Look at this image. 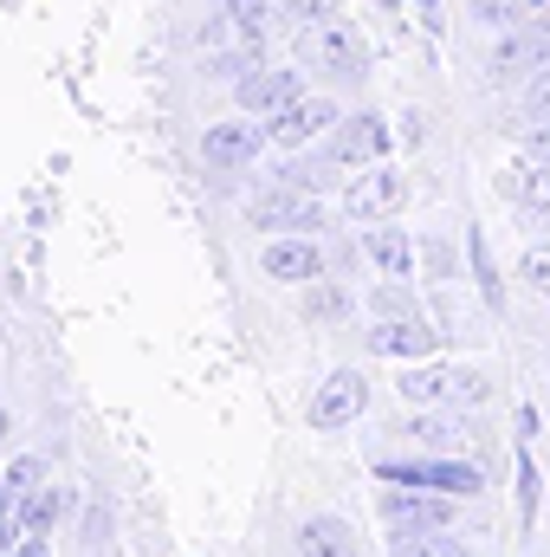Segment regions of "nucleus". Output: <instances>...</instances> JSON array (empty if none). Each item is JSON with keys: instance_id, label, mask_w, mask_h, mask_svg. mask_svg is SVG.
Instances as JSON below:
<instances>
[{"instance_id": "nucleus-8", "label": "nucleus", "mask_w": 550, "mask_h": 557, "mask_svg": "<svg viewBox=\"0 0 550 557\" xmlns=\"http://www.w3.org/2000/svg\"><path fill=\"white\" fill-rule=\"evenodd\" d=\"M383 519H389V532H447L453 499L427 493V486H383Z\"/></svg>"}, {"instance_id": "nucleus-1", "label": "nucleus", "mask_w": 550, "mask_h": 557, "mask_svg": "<svg viewBox=\"0 0 550 557\" xmlns=\"http://www.w3.org/2000/svg\"><path fill=\"white\" fill-rule=\"evenodd\" d=\"M291 52H298V72H324V78H363L370 72V46H363L357 20H343V13H330L317 26H298Z\"/></svg>"}, {"instance_id": "nucleus-25", "label": "nucleus", "mask_w": 550, "mask_h": 557, "mask_svg": "<svg viewBox=\"0 0 550 557\" xmlns=\"http://www.w3.org/2000/svg\"><path fill=\"white\" fill-rule=\"evenodd\" d=\"M532 13H538V0H473V20L492 26V33H505V26H518Z\"/></svg>"}, {"instance_id": "nucleus-31", "label": "nucleus", "mask_w": 550, "mask_h": 557, "mask_svg": "<svg viewBox=\"0 0 550 557\" xmlns=\"http://www.w3.org/2000/svg\"><path fill=\"white\" fill-rule=\"evenodd\" d=\"M421 253H427V267H434V273H440V278H453V253H447V247H440V240H427V247H421Z\"/></svg>"}, {"instance_id": "nucleus-23", "label": "nucleus", "mask_w": 550, "mask_h": 557, "mask_svg": "<svg viewBox=\"0 0 550 557\" xmlns=\"http://www.w3.org/2000/svg\"><path fill=\"white\" fill-rule=\"evenodd\" d=\"M214 13L234 26V33H247V39H266V20H273V0H214Z\"/></svg>"}, {"instance_id": "nucleus-29", "label": "nucleus", "mask_w": 550, "mask_h": 557, "mask_svg": "<svg viewBox=\"0 0 550 557\" xmlns=\"http://www.w3.org/2000/svg\"><path fill=\"white\" fill-rule=\"evenodd\" d=\"M330 13H337V0H285V7H278V20H285L291 33H298V26H317V20H330Z\"/></svg>"}, {"instance_id": "nucleus-28", "label": "nucleus", "mask_w": 550, "mask_h": 557, "mask_svg": "<svg viewBox=\"0 0 550 557\" xmlns=\"http://www.w3.org/2000/svg\"><path fill=\"white\" fill-rule=\"evenodd\" d=\"M492 396V383L479 376V370H466V363H453V409H479Z\"/></svg>"}, {"instance_id": "nucleus-24", "label": "nucleus", "mask_w": 550, "mask_h": 557, "mask_svg": "<svg viewBox=\"0 0 550 557\" xmlns=\"http://www.w3.org/2000/svg\"><path fill=\"white\" fill-rule=\"evenodd\" d=\"M46 480H52V467H46L39 454H13V460L0 467V486H7V493H20V499H26L33 486H46Z\"/></svg>"}, {"instance_id": "nucleus-3", "label": "nucleus", "mask_w": 550, "mask_h": 557, "mask_svg": "<svg viewBox=\"0 0 550 557\" xmlns=\"http://www.w3.org/2000/svg\"><path fill=\"white\" fill-rule=\"evenodd\" d=\"M363 409H370V376H363V370H330V376L311 389L304 421H311L317 434H337V428L363 421Z\"/></svg>"}, {"instance_id": "nucleus-7", "label": "nucleus", "mask_w": 550, "mask_h": 557, "mask_svg": "<svg viewBox=\"0 0 550 557\" xmlns=\"http://www.w3.org/2000/svg\"><path fill=\"white\" fill-rule=\"evenodd\" d=\"M402 201H409V175L389 169V162H370V175H357L343 188V214L350 221H389Z\"/></svg>"}, {"instance_id": "nucleus-4", "label": "nucleus", "mask_w": 550, "mask_h": 557, "mask_svg": "<svg viewBox=\"0 0 550 557\" xmlns=\"http://www.w3.org/2000/svg\"><path fill=\"white\" fill-rule=\"evenodd\" d=\"M247 221L266 227V234H317L324 227V201L304 195V188H291V182H278V188H260L247 201Z\"/></svg>"}, {"instance_id": "nucleus-27", "label": "nucleus", "mask_w": 550, "mask_h": 557, "mask_svg": "<svg viewBox=\"0 0 550 557\" xmlns=\"http://www.w3.org/2000/svg\"><path fill=\"white\" fill-rule=\"evenodd\" d=\"M518 278H525L538 298H550V240H538V247L518 253Z\"/></svg>"}, {"instance_id": "nucleus-12", "label": "nucleus", "mask_w": 550, "mask_h": 557, "mask_svg": "<svg viewBox=\"0 0 550 557\" xmlns=\"http://www.w3.org/2000/svg\"><path fill=\"white\" fill-rule=\"evenodd\" d=\"M440 337H447V331H434L427 318H383L363 344H370L376 357H389V363H421V357L440 350Z\"/></svg>"}, {"instance_id": "nucleus-2", "label": "nucleus", "mask_w": 550, "mask_h": 557, "mask_svg": "<svg viewBox=\"0 0 550 557\" xmlns=\"http://www.w3.org/2000/svg\"><path fill=\"white\" fill-rule=\"evenodd\" d=\"M376 480L383 486H427V493H447V499H473L486 486V467L460 460V454H421V460H376Z\"/></svg>"}, {"instance_id": "nucleus-37", "label": "nucleus", "mask_w": 550, "mask_h": 557, "mask_svg": "<svg viewBox=\"0 0 550 557\" xmlns=\"http://www.w3.org/2000/svg\"><path fill=\"white\" fill-rule=\"evenodd\" d=\"M0 557H13V552H7V545H0Z\"/></svg>"}, {"instance_id": "nucleus-5", "label": "nucleus", "mask_w": 550, "mask_h": 557, "mask_svg": "<svg viewBox=\"0 0 550 557\" xmlns=\"http://www.w3.org/2000/svg\"><path fill=\"white\" fill-rule=\"evenodd\" d=\"M266 143H273L266 117H260V124H253V117H227V124H208V131H201V162L221 169V175H234V169H253V162L266 156Z\"/></svg>"}, {"instance_id": "nucleus-26", "label": "nucleus", "mask_w": 550, "mask_h": 557, "mask_svg": "<svg viewBox=\"0 0 550 557\" xmlns=\"http://www.w3.org/2000/svg\"><path fill=\"white\" fill-rule=\"evenodd\" d=\"M370 311H376V318H421V305H414L409 278H389V285H376V292H370Z\"/></svg>"}, {"instance_id": "nucleus-10", "label": "nucleus", "mask_w": 550, "mask_h": 557, "mask_svg": "<svg viewBox=\"0 0 550 557\" xmlns=\"http://www.w3.org/2000/svg\"><path fill=\"white\" fill-rule=\"evenodd\" d=\"M260 273L278 285H311V278H324V247L311 234H273L260 247Z\"/></svg>"}, {"instance_id": "nucleus-14", "label": "nucleus", "mask_w": 550, "mask_h": 557, "mask_svg": "<svg viewBox=\"0 0 550 557\" xmlns=\"http://www.w3.org/2000/svg\"><path fill=\"white\" fill-rule=\"evenodd\" d=\"M396 396L409 403V409H453V363H402V376H396Z\"/></svg>"}, {"instance_id": "nucleus-16", "label": "nucleus", "mask_w": 550, "mask_h": 557, "mask_svg": "<svg viewBox=\"0 0 550 557\" xmlns=\"http://www.w3.org/2000/svg\"><path fill=\"white\" fill-rule=\"evenodd\" d=\"M363 253L376 260V273L383 278H414V240L402 227H383V221H363Z\"/></svg>"}, {"instance_id": "nucleus-30", "label": "nucleus", "mask_w": 550, "mask_h": 557, "mask_svg": "<svg viewBox=\"0 0 550 557\" xmlns=\"http://www.w3.org/2000/svg\"><path fill=\"white\" fill-rule=\"evenodd\" d=\"M421 552L427 557H473L460 539H453V525H447V532H421Z\"/></svg>"}, {"instance_id": "nucleus-21", "label": "nucleus", "mask_w": 550, "mask_h": 557, "mask_svg": "<svg viewBox=\"0 0 550 557\" xmlns=\"http://www.w3.org/2000/svg\"><path fill=\"white\" fill-rule=\"evenodd\" d=\"M518 525L532 532L538 525V506H545V480H538V460H532V441H518Z\"/></svg>"}, {"instance_id": "nucleus-15", "label": "nucleus", "mask_w": 550, "mask_h": 557, "mask_svg": "<svg viewBox=\"0 0 550 557\" xmlns=\"http://www.w3.org/2000/svg\"><path fill=\"white\" fill-rule=\"evenodd\" d=\"M298 557H363L357 525L337 519V512H311V519L298 525Z\"/></svg>"}, {"instance_id": "nucleus-33", "label": "nucleus", "mask_w": 550, "mask_h": 557, "mask_svg": "<svg viewBox=\"0 0 550 557\" xmlns=\"http://www.w3.org/2000/svg\"><path fill=\"white\" fill-rule=\"evenodd\" d=\"M518 441H538V403H518Z\"/></svg>"}, {"instance_id": "nucleus-20", "label": "nucleus", "mask_w": 550, "mask_h": 557, "mask_svg": "<svg viewBox=\"0 0 550 557\" xmlns=\"http://www.w3.org/2000/svg\"><path fill=\"white\" fill-rule=\"evenodd\" d=\"M65 512H72V493H65V486H52V480H46V486H33V493L20 499V525H26V532H52Z\"/></svg>"}, {"instance_id": "nucleus-17", "label": "nucleus", "mask_w": 550, "mask_h": 557, "mask_svg": "<svg viewBox=\"0 0 550 557\" xmlns=\"http://www.w3.org/2000/svg\"><path fill=\"white\" fill-rule=\"evenodd\" d=\"M298 311H304V324H343V318H357V292L337 285V278H311Z\"/></svg>"}, {"instance_id": "nucleus-34", "label": "nucleus", "mask_w": 550, "mask_h": 557, "mask_svg": "<svg viewBox=\"0 0 550 557\" xmlns=\"http://www.w3.org/2000/svg\"><path fill=\"white\" fill-rule=\"evenodd\" d=\"M13 557H46V532H26V539L13 545Z\"/></svg>"}, {"instance_id": "nucleus-13", "label": "nucleus", "mask_w": 550, "mask_h": 557, "mask_svg": "<svg viewBox=\"0 0 550 557\" xmlns=\"http://www.w3.org/2000/svg\"><path fill=\"white\" fill-rule=\"evenodd\" d=\"M499 195L518 208V214H550V162H538V156H512L505 162V175H499Z\"/></svg>"}, {"instance_id": "nucleus-11", "label": "nucleus", "mask_w": 550, "mask_h": 557, "mask_svg": "<svg viewBox=\"0 0 550 557\" xmlns=\"http://www.w3.org/2000/svg\"><path fill=\"white\" fill-rule=\"evenodd\" d=\"M234 98H240V111H247V117H273V111H285L291 98H304V78H298V65H285V72L253 65V72H240V78H234Z\"/></svg>"}, {"instance_id": "nucleus-9", "label": "nucleus", "mask_w": 550, "mask_h": 557, "mask_svg": "<svg viewBox=\"0 0 550 557\" xmlns=\"http://www.w3.org/2000/svg\"><path fill=\"white\" fill-rule=\"evenodd\" d=\"M337 117H343V111H337L330 98H291L285 111L266 117V131H273L278 149H311V143H324L337 131Z\"/></svg>"}, {"instance_id": "nucleus-6", "label": "nucleus", "mask_w": 550, "mask_h": 557, "mask_svg": "<svg viewBox=\"0 0 550 557\" xmlns=\"http://www.w3.org/2000/svg\"><path fill=\"white\" fill-rule=\"evenodd\" d=\"M389 143H396V131H389L383 111H357V117H337V131L324 137V149H330L343 169H363V162H383Z\"/></svg>"}, {"instance_id": "nucleus-32", "label": "nucleus", "mask_w": 550, "mask_h": 557, "mask_svg": "<svg viewBox=\"0 0 550 557\" xmlns=\"http://www.w3.org/2000/svg\"><path fill=\"white\" fill-rule=\"evenodd\" d=\"M414 7H421V26L440 39V33H447V20H440V0H414Z\"/></svg>"}, {"instance_id": "nucleus-18", "label": "nucleus", "mask_w": 550, "mask_h": 557, "mask_svg": "<svg viewBox=\"0 0 550 557\" xmlns=\"http://www.w3.org/2000/svg\"><path fill=\"white\" fill-rule=\"evenodd\" d=\"M466 267H473V285H479L486 311H505V273H499V260H492L486 227H466Z\"/></svg>"}, {"instance_id": "nucleus-36", "label": "nucleus", "mask_w": 550, "mask_h": 557, "mask_svg": "<svg viewBox=\"0 0 550 557\" xmlns=\"http://www.w3.org/2000/svg\"><path fill=\"white\" fill-rule=\"evenodd\" d=\"M0 441H7V409H0Z\"/></svg>"}, {"instance_id": "nucleus-22", "label": "nucleus", "mask_w": 550, "mask_h": 557, "mask_svg": "<svg viewBox=\"0 0 550 557\" xmlns=\"http://www.w3.org/2000/svg\"><path fill=\"white\" fill-rule=\"evenodd\" d=\"M402 434L421 441L427 454H447V447H460V434H466V428H460V421H447V416H434V409H414V421L402 428Z\"/></svg>"}, {"instance_id": "nucleus-19", "label": "nucleus", "mask_w": 550, "mask_h": 557, "mask_svg": "<svg viewBox=\"0 0 550 557\" xmlns=\"http://www.w3.org/2000/svg\"><path fill=\"white\" fill-rule=\"evenodd\" d=\"M337 169H343V162H337L330 149H317V156H304V149H291V162L278 169V182H291V188H304V195H324V188L337 182Z\"/></svg>"}, {"instance_id": "nucleus-35", "label": "nucleus", "mask_w": 550, "mask_h": 557, "mask_svg": "<svg viewBox=\"0 0 550 557\" xmlns=\"http://www.w3.org/2000/svg\"><path fill=\"white\" fill-rule=\"evenodd\" d=\"M370 7H383V13H396V7H402V0H370Z\"/></svg>"}]
</instances>
